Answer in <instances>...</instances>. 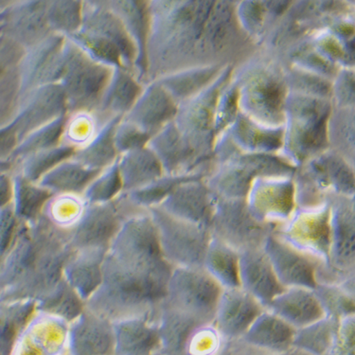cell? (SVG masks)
<instances>
[{"instance_id":"cell-21","label":"cell","mask_w":355,"mask_h":355,"mask_svg":"<svg viewBox=\"0 0 355 355\" xmlns=\"http://www.w3.org/2000/svg\"><path fill=\"white\" fill-rule=\"evenodd\" d=\"M239 254L211 236L203 263L207 272L223 289L240 287Z\"/></svg>"},{"instance_id":"cell-8","label":"cell","mask_w":355,"mask_h":355,"mask_svg":"<svg viewBox=\"0 0 355 355\" xmlns=\"http://www.w3.org/2000/svg\"><path fill=\"white\" fill-rule=\"evenodd\" d=\"M330 208V252L326 269L339 279L355 277V216L354 201L349 196L331 194Z\"/></svg>"},{"instance_id":"cell-2","label":"cell","mask_w":355,"mask_h":355,"mask_svg":"<svg viewBox=\"0 0 355 355\" xmlns=\"http://www.w3.org/2000/svg\"><path fill=\"white\" fill-rule=\"evenodd\" d=\"M72 251L69 237L41 217L22 223L0 266V299L37 302L63 278Z\"/></svg>"},{"instance_id":"cell-11","label":"cell","mask_w":355,"mask_h":355,"mask_svg":"<svg viewBox=\"0 0 355 355\" xmlns=\"http://www.w3.org/2000/svg\"><path fill=\"white\" fill-rule=\"evenodd\" d=\"M159 208L183 221L211 229L215 197L211 190L194 180H187L173 189Z\"/></svg>"},{"instance_id":"cell-14","label":"cell","mask_w":355,"mask_h":355,"mask_svg":"<svg viewBox=\"0 0 355 355\" xmlns=\"http://www.w3.org/2000/svg\"><path fill=\"white\" fill-rule=\"evenodd\" d=\"M238 259L241 288L266 309L284 290L263 248L242 251Z\"/></svg>"},{"instance_id":"cell-13","label":"cell","mask_w":355,"mask_h":355,"mask_svg":"<svg viewBox=\"0 0 355 355\" xmlns=\"http://www.w3.org/2000/svg\"><path fill=\"white\" fill-rule=\"evenodd\" d=\"M64 62V96L72 103L87 106L98 100L107 84V69L88 59L84 53H73Z\"/></svg>"},{"instance_id":"cell-9","label":"cell","mask_w":355,"mask_h":355,"mask_svg":"<svg viewBox=\"0 0 355 355\" xmlns=\"http://www.w3.org/2000/svg\"><path fill=\"white\" fill-rule=\"evenodd\" d=\"M295 186L290 180H258L251 184L245 204L257 221L276 229L295 209Z\"/></svg>"},{"instance_id":"cell-32","label":"cell","mask_w":355,"mask_h":355,"mask_svg":"<svg viewBox=\"0 0 355 355\" xmlns=\"http://www.w3.org/2000/svg\"><path fill=\"white\" fill-rule=\"evenodd\" d=\"M7 83L5 80L3 71L0 69V102H2V97H5V95L8 94L9 92L6 90Z\"/></svg>"},{"instance_id":"cell-6","label":"cell","mask_w":355,"mask_h":355,"mask_svg":"<svg viewBox=\"0 0 355 355\" xmlns=\"http://www.w3.org/2000/svg\"><path fill=\"white\" fill-rule=\"evenodd\" d=\"M274 234L317 266H328L330 252V208L328 202L315 208L297 209L274 230Z\"/></svg>"},{"instance_id":"cell-31","label":"cell","mask_w":355,"mask_h":355,"mask_svg":"<svg viewBox=\"0 0 355 355\" xmlns=\"http://www.w3.org/2000/svg\"><path fill=\"white\" fill-rule=\"evenodd\" d=\"M12 144H14L12 135L10 133L0 134V155H4L5 153L9 151Z\"/></svg>"},{"instance_id":"cell-27","label":"cell","mask_w":355,"mask_h":355,"mask_svg":"<svg viewBox=\"0 0 355 355\" xmlns=\"http://www.w3.org/2000/svg\"><path fill=\"white\" fill-rule=\"evenodd\" d=\"M123 190V182L115 165L101 173L85 191L84 198L87 204H105L113 201L116 194Z\"/></svg>"},{"instance_id":"cell-23","label":"cell","mask_w":355,"mask_h":355,"mask_svg":"<svg viewBox=\"0 0 355 355\" xmlns=\"http://www.w3.org/2000/svg\"><path fill=\"white\" fill-rule=\"evenodd\" d=\"M35 308L39 312L49 313L71 324L84 312L85 302L63 277L53 289L35 302Z\"/></svg>"},{"instance_id":"cell-22","label":"cell","mask_w":355,"mask_h":355,"mask_svg":"<svg viewBox=\"0 0 355 355\" xmlns=\"http://www.w3.org/2000/svg\"><path fill=\"white\" fill-rule=\"evenodd\" d=\"M87 206L84 196L73 193H58L56 196H51L46 202L39 217L67 236L69 239L72 230L81 221Z\"/></svg>"},{"instance_id":"cell-25","label":"cell","mask_w":355,"mask_h":355,"mask_svg":"<svg viewBox=\"0 0 355 355\" xmlns=\"http://www.w3.org/2000/svg\"><path fill=\"white\" fill-rule=\"evenodd\" d=\"M15 206L14 207L17 218L21 222H35L42 214L46 202L53 193L42 186L35 185V182L21 178L15 186Z\"/></svg>"},{"instance_id":"cell-24","label":"cell","mask_w":355,"mask_h":355,"mask_svg":"<svg viewBox=\"0 0 355 355\" xmlns=\"http://www.w3.org/2000/svg\"><path fill=\"white\" fill-rule=\"evenodd\" d=\"M340 321L324 317L295 330L293 347L310 354H325L333 344Z\"/></svg>"},{"instance_id":"cell-17","label":"cell","mask_w":355,"mask_h":355,"mask_svg":"<svg viewBox=\"0 0 355 355\" xmlns=\"http://www.w3.org/2000/svg\"><path fill=\"white\" fill-rule=\"evenodd\" d=\"M266 310L278 315L295 330L324 318L315 293L313 290L302 287L284 288L272 300Z\"/></svg>"},{"instance_id":"cell-20","label":"cell","mask_w":355,"mask_h":355,"mask_svg":"<svg viewBox=\"0 0 355 355\" xmlns=\"http://www.w3.org/2000/svg\"><path fill=\"white\" fill-rule=\"evenodd\" d=\"M102 171L92 169L81 162L64 163L57 165L39 180V185L51 193L79 194Z\"/></svg>"},{"instance_id":"cell-1","label":"cell","mask_w":355,"mask_h":355,"mask_svg":"<svg viewBox=\"0 0 355 355\" xmlns=\"http://www.w3.org/2000/svg\"><path fill=\"white\" fill-rule=\"evenodd\" d=\"M147 214L121 225L103 263V281L85 307L111 322L157 317L173 272Z\"/></svg>"},{"instance_id":"cell-29","label":"cell","mask_w":355,"mask_h":355,"mask_svg":"<svg viewBox=\"0 0 355 355\" xmlns=\"http://www.w3.org/2000/svg\"><path fill=\"white\" fill-rule=\"evenodd\" d=\"M92 121V118L84 114L78 116L67 127V135H69L67 137L72 142H76L77 144H85L93 134L94 123Z\"/></svg>"},{"instance_id":"cell-19","label":"cell","mask_w":355,"mask_h":355,"mask_svg":"<svg viewBox=\"0 0 355 355\" xmlns=\"http://www.w3.org/2000/svg\"><path fill=\"white\" fill-rule=\"evenodd\" d=\"M295 333L288 323L266 309L253 321L242 340L248 346L284 352L293 347Z\"/></svg>"},{"instance_id":"cell-28","label":"cell","mask_w":355,"mask_h":355,"mask_svg":"<svg viewBox=\"0 0 355 355\" xmlns=\"http://www.w3.org/2000/svg\"><path fill=\"white\" fill-rule=\"evenodd\" d=\"M21 221L17 218L14 207L0 209V256L4 259L17 237Z\"/></svg>"},{"instance_id":"cell-30","label":"cell","mask_w":355,"mask_h":355,"mask_svg":"<svg viewBox=\"0 0 355 355\" xmlns=\"http://www.w3.org/2000/svg\"><path fill=\"white\" fill-rule=\"evenodd\" d=\"M12 196H14V187L11 180L6 176L0 175V209L8 206Z\"/></svg>"},{"instance_id":"cell-15","label":"cell","mask_w":355,"mask_h":355,"mask_svg":"<svg viewBox=\"0 0 355 355\" xmlns=\"http://www.w3.org/2000/svg\"><path fill=\"white\" fill-rule=\"evenodd\" d=\"M69 343L73 355L115 354L113 322L88 310L69 324Z\"/></svg>"},{"instance_id":"cell-12","label":"cell","mask_w":355,"mask_h":355,"mask_svg":"<svg viewBox=\"0 0 355 355\" xmlns=\"http://www.w3.org/2000/svg\"><path fill=\"white\" fill-rule=\"evenodd\" d=\"M264 310L252 295L241 287L223 289L212 323L222 336L242 339L253 321Z\"/></svg>"},{"instance_id":"cell-7","label":"cell","mask_w":355,"mask_h":355,"mask_svg":"<svg viewBox=\"0 0 355 355\" xmlns=\"http://www.w3.org/2000/svg\"><path fill=\"white\" fill-rule=\"evenodd\" d=\"M211 234L237 251L263 248L275 227L257 221L248 211L245 200L215 198Z\"/></svg>"},{"instance_id":"cell-10","label":"cell","mask_w":355,"mask_h":355,"mask_svg":"<svg viewBox=\"0 0 355 355\" xmlns=\"http://www.w3.org/2000/svg\"><path fill=\"white\" fill-rule=\"evenodd\" d=\"M263 250L284 288L302 287L313 290L317 286V263L279 239L274 232L268 236L263 246Z\"/></svg>"},{"instance_id":"cell-26","label":"cell","mask_w":355,"mask_h":355,"mask_svg":"<svg viewBox=\"0 0 355 355\" xmlns=\"http://www.w3.org/2000/svg\"><path fill=\"white\" fill-rule=\"evenodd\" d=\"M324 317L340 321L355 315V294L342 285L317 284L313 289Z\"/></svg>"},{"instance_id":"cell-16","label":"cell","mask_w":355,"mask_h":355,"mask_svg":"<svg viewBox=\"0 0 355 355\" xmlns=\"http://www.w3.org/2000/svg\"><path fill=\"white\" fill-rule=\"evenodd\" d=\"M108 248L73 250L66 261L64 278L85 302L97 291L103 281V263Z\"/></svg>"},{"instance_id":"cell-4","label":"cell","mask_w":355,"mask_h":355,"mask_svg":"<svg viewBox=\"0 0 355 355\" xmlns=\"http://www.w3.org/2000/svg\"><path fill=\"white\" fill-rule=\"evenodd\" d=\"M223 288L204 268H173L162 303L201 323H211Z\"/></svg>"},{"instance_id":"cell-5","label":"cell","mask_w":355,"mask_h":355,"mask_svg":"<svg viewBox=\"0 0 355 355\" xmlns=\"http://www.w3.org/2000/svg\"><path fill=\"white\" fill-rule=\"evenodd\" d=\"M147 214L130 199H116L105 204H88L81 221L69 236L72 250L108 248L127 220Z\"/></svg>"},{"instance_id":"cell-3","label":"cell","mask_w":355,"mask_h":355,"mask_svg":"<svg viewBox=\"0 0 355 355\" xmlns=\"http://www.w3.org/2000/svg\"><path fill=\"white\" fill-rule=\"evenodd\" d=\"M163 256L173 268H203L211 230L183 221L163 209H150Z\"/></svg>"},{"instance_id":"cell-18","label":"cell","mask_w":355,"mask_h":355,"mask_svg":"<svg viewBox=\"0 0 355 355\" xmlns=\"http://www.w3.org/2000/svg\"><path fill=\"white\" fill-rule=\"evenodd\" d=\"M115 354L151 355L159 346L157 317H137L113 322Z\"/></svg>"}]
</instances>
